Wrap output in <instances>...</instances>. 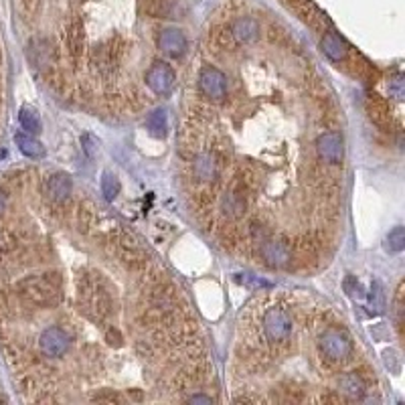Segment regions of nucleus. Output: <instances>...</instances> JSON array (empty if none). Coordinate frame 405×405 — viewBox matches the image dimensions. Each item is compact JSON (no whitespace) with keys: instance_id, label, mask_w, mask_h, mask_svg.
Here are the masks:
<instances>
[{"instance_id":"obj_18","label":"nucleus","mask_w":405,"mask_h":405,"mask_svg":"<svg viewBox=\"0 0 405 405\" xmlns=\"http://www.w3.org/2000/svg\"><path fill=\"white\" fill-rule=\"evenodd\" d=\"M320 49H322V53H325L331 61H336V63H340V61H344V59L349 57V45L338 37V35H334V33H327V35L322 37V41H320Z\"/></svg>"},{"instance_id":"obj_10","label":"nucleus","mask_w":405,"mask_h":405,"mask_svg":"<svg viewBox=\"0 0 405 405\" xmlns=\"http://www.w3.org/2000/svg\"><path fill=\"white\" fill-rule=\"evenodd\" d=\"M199 87L207 98H211L215 102H221L223 98L227 96V77L217 67L207 65L199 74Z\"/></svg>"},{"instance_id":"obj_17","label":"nucleus","mask_w":405,"mask_h":405,"mask_svg":"<svg viewBox=\"0 0 405 405\" xmlns=\"http://www.w3.org/2000/svg\"><path fill=\"white\" fill-rule=\"evenodd\" d=\"M338 387L344 395H349L351 399H357V397H363L365 391H367V383L363 379L361 373L357 371H351V373H344L340 375L338 379Z\"/></svg>"},{"instance_id":"obj_28","label":"nucleus","mask_w":405,"mask_h":405,"mask_svg":"<svg viewBox=\"0 0 405 405\" xmlns=\"http://www.w3.org/2000/svg\"><path fill=\"white\" fill-rule=\"evenodd\" d=\"M250 235H252L254 241L261 243V241H265L270 237V229L259 221V219H254V221L250 223Z\"/></svg>"},{"instance_id":"obj_34","label":"nucleus","mask_w":405,"mask_h":405,"mask_svg":"<svg viewBox=\"0 0 405 405\" xmlns=\"http://www.w3.org/2000/svg\"><path fill=\"white\" fill-rule=\"evenodd\" d=\"M188 404H213V399L209 397V395H193V397H188Z\"/></svg>"},{"instance_id":"obj_30","label":"nucleus","mask_w":405,"mask_h":405,"mask_svg":"<svg viewBox=\"0 0 405 405\" xmlns=\"http://www.w3.org/2000/svg\"><path fill=\"white\" fill-rule=\"evenodd\" d=\"M389 94H391L395 100H402V98H404V75L397 74L395 77L389 79Z\"/></svg>"},{"instance_id":"obj_35","label":"nucleus","mask_w":405,"mask_h":405,"mask_svg":"<svg viewBox=\"0 0 405 405\" xmlns=\"http://www.w3.org/2000/svg\"><path fill=\"white\" fill-rule=\"evenodd\" d=\"M94 399H96V402H104V399H106V402H122V397H118L116 393H110V395H96Z\"/></svg>"},{"instance_id":"obj_3","label":"nucleus","mask_w":405,"mask_h":405,"mask_svg":"<svg viewBox=\"0 0 405 405\" xmlns=\"http://www.w3.org/2000/svg\"><path fill=\"white\" fill-rule=\"evenodd\" d=\"M320 357L329 363H342L353 355V340L344 331L329 329L318 338Z\"/></svg>"},{"instance_id":"obj_19","label":"nucleus","mask_w":405,"mask_h":405,"mask_svg":"<svg viewBox=\"0 0 405 405\" xmlns=\"http://www.w3.org/2000/svg\"><path fill=\"white\" fill-rule=\"evenodd\" d=\"M367 111L369 118L379 126V128H387L391 124V110L387 106V102L379 96H369L367 100Z\"/></svg>"},{"instance_id":"obj_15","label":"nucleus","mask_w":405,"mask_h":405,"mask_svg":"<svg viewBox=\"0 0 405 405\" xmlns=\"http://www.w3.org/2000/svg\"><path fill=\"white\" fill-rule=\"evenodd\" d=\"M72 188H74L72 177L65 173H57L47 181V195L53 203H65L72 195Z\"/></svg>"},{"instance_id":"obj_2","label":"nucleus","mask_w":405,"mask_h":405,"mask_svg":"<svg viewBox=\"0 0 405 405\" xmlns=\"http://www.w3.org/2000/svg\"><path fill=\"white\" fill-rule=\"evenodd\" d=\"M261 329H263V334L265 338L272 342V344H282L290 338L292 334V316L286 308H280V306H272L263 312L261 316Z\"/></svg>"},{"instance_id":"obj_12","label":"nucleus","mask_w":405,"mask_h":405,"mask_svg":"<svg viewBox=\"0 0 405 405\" xmlns=\"http://www.w3.org/2000/svg\"><path fill=\"white\" fill-rule=\"evenodd\" d=\"M248 186L237 183L235 188H231L225 197H223V215L227 219H239L245 209H248V195H245Z\"/></svg>"},{"instance_id":"obj_1","label":"nucleus","mask_w":405,"mask_h":405,"mask_svg":"<svg viewBox=\"0 0 405 405\" xmlns=\"http://www.w3.org/2000/svg\"><path fill=\"white\" fill-rule=\"evenodd\" d=\"M17 290L35 306H55L61 300V276L59 272L27 276L17 284Z\"/></svg>"},{"instance_id":"obj_36","label":"nucleus","mask_w":405,"mask_h":405,"mask_svg":"<svg viewBox=\"0 0 405 405\" xmlns=\"http://www.w3.org/2000/svg\"><path fill=\"white\" fill-rule=\"evenodd\" d=\"M6 205H8V195L0 188V215L4 213V209H6Z\"/></svg>"},{"instance_id":"obj_7","label":"nucleus","mask_w":405,"mask_h":405,"mask_svg":"<svg viewBox=\"0 0 405 405\" xmlns=\"http://www.w3.org/2000/svg\"><path fill=\"white\" fill-rule=\"evenodd\" d=\"M223 168V158L217 150L213 152H201L193 160V175L199 183H215L219 179Z\"/></svg>"},{"instance_id":"obj_31","label":"nucleus","mask_w":405,"mask_h":405,"mask_svg":"<svg viewBox=\"0 0 405 405\" xmlns=\"http://www.w3.org/2000/svg\"><path fill=\"white\" fill-rule=\"evenodd\" d=\"M369 302H371V306H375L377 310L383 308V290H381V284H379V282L373 284V290H371V296H369Z\"/></svg>"},{"instance_id":"obj_11","label":"nucleus","mask_w":405,"mask_h":405,"mask_svg":"<svg viewBox=\"0 0 405 405\" xmlns=\"http://www.w3.org/2000/svg\"><path fill=\"white\" fill-rule=\"evenodd\" d=\"M316 152L320 156V160H325L327 164H340L342 156H344V142L342 136L338 132H325L318 136L316 140Z\"/></svg>"},{"instance_id":"obj_23","label":"nucleus","mask_w":405,"mask_h":405,"mask_svg":"<svg viewBox=\"0 0 405 405\" xmlns=\"http://www.w3.org/2000/svg\"><path fill=\"white\" fill-rule=\"evenodd\" d=\"M118 193H120V181H118V177L113 173H110V171H106L102 175V195H104V199L106 201H113L118 197Z\"/></svg>"},{"instance_id":"obj_27","label":"nucleus","mask_w":405,"mask_h":405,"mask_svg":"<svg viewBox=\"0 0 405 405\" xmlns=\"http://www.w3.org/2000/svg\"><path fill=\"white\" fill-rule=\"evenodd\" d=\"M342 288H344V292L351 296V298H361V296H365V290H363L361 282H359L355 276H347L344 282H342Z\"/></svg>"},{"instance_id":"obj_5","label":"nucleus","mask_w":405,"mask_h":405,"mask_svg":"<svg viewBox=\"0 0 405 405\" xmlns=\"http://www.w3.org/2000/svg\"><path fill=\"white\" fill-rule=\"evenodd\" d=\"M72 334L61 327H49L39 336V351L47 359H59L72 349Z\"/></svg>"},{"instance_id":"obj_26","label":"nucleus","mask_w":405,"mask_h":405,"mask_svg":"<svg viewBox=\"0 0 405 405\" xmlns=\"http://www.w3.org/2000/svg\"><path fill=\"white\" fill-rule=\"evenodd\" d=\"M211 39H213L215 49L227 51V49H233V47H235V39L231 37L229 29H217V31H213V33H211Z\"/></svg>"},{"instance_id":"obj_21","label":"nucleus","mask_w":405,"mask_h":405,"mask_svg":"<svg viewBox=\"0 0 405 405\" xmlns=\"http://www.w3.org/2000/svg\"><path fill=\"white\" fill-rule=\"evenodd\" d=\"M146 128L152 136L164 138L166 132H168V116H166V110L158 108V110L150 111L146 118Z\"/></svg>"},{"instance_id":"obj_9","label":"nucleus","mask_w":405,"mask_h":405,"mask_svg":"<svg viewBox=\"0 0 405 405\" xmlns=\"http://www.w3.org/2000/svg\"><path fill=\"white\" fill-rule=\"evenodd\" d=\"M29 59L35 67L49 75L57 65V49L49 39H33L29 45Z\"/></svg>"},{"instance_id":"obj_6","label":"nucleus","mask_w":405,"mask_h":405,"mask_svg":"<svg viewBox=\"0 0 405 405\" xmlns=\"http://www.w3.org/2000/svg\"><path fill=\"white\" fill-rule=\"evenodd\" d=\"M146 79V85L150 87V91H154L156 96H168L173 89H175V83H177V74L175 69L164 63V61H156L150 65V69L144 75Z\"/></svg>"},{"instance_id":"obj_4","label":"nucleus","mask_w":405,"mask_h":405,"mask_svg":"<svg viewBox=\"0 0 405 405\" xmlns=\"http://www.w3.org/2000/svg\"><path fill=\"white\" fill-rule=\"evenodd\" d=\"M122 57H124V41L113 37L106 43H100L91 51V65L100 77H110L122 63Z\"/></svg>"},{"instance_id":"obj_13","label":"nucleus","mask_w":405,"mask_h":405,"mask_svg":"<svg viewBox=\"0 0 405 405\" xmlns=\"http://www.w3.org/2000/svg\"><path fill=\"white\" fill-rule=\"evenodd\" d=\"M158 49L171 57H181L186 51V37L179 29H162L158 33Z\"/></svg>"},{"instance_id":"obj_8","label":"nucleus","mask_w":405,"mask_h":405,"mask_svg":"<svg viewBox=\"0 0 405 405\" xmlns=\"http://www.w3.org/2000/svg\"><path fill=\"white\" fill-rule=\"evenodd\" d=\"M259 254L270 267H286L292 261V248L284 239H272L259 243Z\"/></svg>"},{"instance_id":"obj_14","label":"nucleus","mask_w":405,"mask_h":405,"mask_svg":"<svg viewBox=\"0 0 405 405\" xmlns=\"http://www.w3.org/2000/svg\"><path fill=\"white\" fill-rule=\"evenodd\" d=\"M229 33L235 43H254L259 39V23L252 17H239L231 23Z\"/></svg>"},{"instance_id":"obj_24","label":"nucleus","mask_w":405,"mask_h":405,"mask_svg":"<svg viewBox=\"0 0 405 405\" xmlns=\"http://www.w3.org/2000/svg\"><path fill=\"white\" fill-rule=\"evenodd\" d=\"M405 248V231L404 227H395L393 231H389L387 239H385V250L391 254H399Z\"/></svg>"},{"instance_id":"obj_16","label":"nucleus","mask_w":405,"mask_h":405,"mask_svg":"<svg viewBox=\"0 0 405 405\" xmlns=\"http://www.w3.org/2000/svg\"><path fill=\"white\" fill-rule=\"evenodd\" d=\"M83 43H85V33H83V23L79 19H74L67 25V35H65V45L69 57L77 61L83 53Z\"/></svg>"},{"instance_id":"obj_22","label":"nucleus","mask_w":405,"mask_h":405,"mask_svg":"<svg viewBox=\"0 0 405 405\" xmlns=\"http://www.w3.org/2000/svg\"><path fill=\"white\" fill-rule=\"evenodd\" d=\"M19 122L23 126V130H27L29 134H39L43 124H41V118H39V111L31 106H23L21 108V113H19Z\"/></svg>"},{"instance_id":"obj_25","label":"nucleus","mask_w":405,"mask_h":405,"mask_svg":"<svg viewBox=\"0 0 405 405\" xmlns=\"http://www.w3.org/2000/svg\"><path fill=\"white\" fill-rule=\"evenodd\" d=\"M144 10L154 19H164L171 12V0H144Z\"/></svg>"},{"instance_id":"obj_29","label":"nucleus","mask_w":405,"mask_h":405,"mask_svg":"<svg viewBox=\"0 0 405 405\" xmlns=\"http://www.w3.org/2000/svg\"><path fill=\"white\" fill-rule=\"evenodd\" d=\"M98 144H100V140H98L94 134H83V136H81V146H83V152H85L89 158H94V156H96Z\"/></svg>"},{"instance_id":"obj_20","label":"nucleus","mask_w":405,"mask_h":405,"mask_svg":"<svg viewBox=\"0 0 405 405\" xmlns=\"http://www.w3.org/2000/svg\"><path fill=\"white\" fill-rule=\"evenodd\" d=\"M14 142H17V146L19 150L27 156V158H43L45 156V146L33 138V134H25V132H19V134H14Z\"/></svg>"},{"instance_id":"obj_33","label":"nucleus","mask_w":405,"mask_h":405,"mask_svg":"<svg viewBox=\"0 0 405 405\" xmlns=\"http://www.w3.org/2000/svg\"><path fill=\"white\" fill-rule=\"evenodd\" d=\"M241 282L248 284V286H256V288H270V284L265 280H258L254 276H245V278H241Z\"/></svg>"},{"instance_id":"obj_32","label":"nucleus","mask_w":405,"mask_h":405,"mask_svg":"<svg viewBox=\"0 0 405 405\" xmlns=\"http://www.w3.org/2000/svg\"><path fill=\"white\" fill-rule=\"evenodd\" d=\"M106 338H108V342L113 344V347H122V340H124L118 329H110V331L106 332Z\"/></svg>"}]
</instances>
